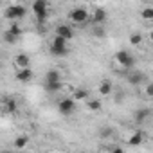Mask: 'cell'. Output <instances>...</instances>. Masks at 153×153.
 I'll use <instances>...</instances> for the list:
<instances>
[{
  "label": "cell",
  "instance_id": "cb8c5ba5",
  "mask_svg": "<svg viewBox=\"0 0 153 153\" xmlns=\"http://www.w3.org/2000/svg\"><path fill=\"white\" fill-rule=\"evenodd\" d=\"M94 34H96L97 38H103V36H105V29L101 27V24H97V25L94 27Z\"/></svg>",
  "mask_w": 153,
  "mask_h": 153
},
{
  "label": "cell",
  "instance_id": "7a4b0ae2",
  "mask_svg": "<svg viewBox=\"0 0 153 153\" xmlns=\"http://www.w3.org/2000/svg\"><path fill=\"white\" fill-rule=\"evenodd\" d=\"M33 13L38 20V24H43L47 20V15H49V4H47V0H34L33 2Z\"/></svg>",
  "mask_w": 153,
  "mask_h": 153
},
{
  "label": "cell",
  "instance_id": "8fae6325",
  "mask_svg": "<svg viewBox=\"0 0 153 153\" xmlns=\"http://www.w3.org/2000/svg\"><path fill=\"white\" fill-rule=\"evenodd\" d=\"M15 65L18 67V68H25V67H29L31 65V58L27 56V54H18L16 58H15Z\"/></svg>",
  "mask_w": 153,
  "mask_h": 153
},
{
  "label": "cell",
  "instance_id": "484cf974",
  "mask_svg": "<svg viewBox=\"0 0 153 153\" xmlns=\"http://www.w3.org/2000/svg\"><path fill=\"white\" fill-rule=\"evenodd\" d=\"M101 137H103V139L112 137V128H108V126H106V128H103V130H101Z\"/></svg>",
  "mask_w": 153,
  "mask_h": 153
},
{
  "label": "cell",
  "instance_id": "9c48e42d",
  "mask_svg": "<svg viewBox=\"0 0 153 153\" xmlns=\"http://www.w3.org/2000/svg\"><path fill=\"white\" fill-rule=\"evenodd\" d=\"M128 81L131 83V85H142L144 81H146V74L144 72H133V74H130L128 76Z\"/></svg>",
  "mask_w": 153,
  "mask_h": 153
},
{
  "label": "cell",
  "instance_id": "ac0fdd59",
  "mask_svg": "<svg viewBox=\"0 0 153 153\" xmlns=\"http://www.w3.org/2000/svg\"><path fill=\"white\" fill-rule=\"evenodd\" d=\"M27 142H29V137H27V135H18V137L15 139V148H16V149H22V148L27 146Z\"/></svg>",
  "mask_w": 153,
  "mask_h": 153
},
{
  "label": "cell",
  "instance_id": "6da1fadb",
  "mask_svg": "<svg viewBox=\"0 0 153 153\" xmlns=\"http://www.w3.org/2000/svg\"><path fill=\"white\" fill-rule=\"evenodd\" d=\"M49 51H51V54L56 56V58L67 56V54H68V40H65V38H61V36L56 34V36L52 38V42H51Z\"/></svg>",
  "mask_w": 153,
  "mask_h": 153
},
{
  "label": "cell",
  "instance_id": "603a6c76",
  "mask_svg": "<svg viewBox=\"0 0 153 153\" xmlns=\"http://www.w3.org/2000/svg\"><path fill=\"white\" fill-rule=\"evenodd\" d=\"M148 115H149V110H148V108H142V110H139V112H137L135 119H137L139 123H142V121H144V119H146Z\"/></svg>",
  "mask_w": 153,
  "mask_h": 153
},
{
  "label": "cell",
  "instance_id": "83f0119b",
  "mask_svg": "<svg viewBox=\"0 0 153 153\" xmlns=\"http://www.w3.org/2000/svg\"><path fill=\"white\" fill-rule=\"evenodd\" d=\"M0 4H2V0H0Z\"/></svg>",
  "mask_w": 153,
  "mask_h": 153
},
{
  "label": "cell",
  "instance_id": "4316f807",
  "mask_svg": "<svg viewBox=\"0 0 153 153\" xmlns=\"http://www.w3.org/2000/svg\"><path fill=\"white\" fill-rule=\"evenodd\" d=\"M146 96H148V97L153 96V85H151V83H148V87H146Z\"/></svg>",
  "mask_w": 153,
  "mask_h": 153
},
{
  "label": "cell",
  "instance_id": "277c9868",
  "mask_svg": "<svg viewBox=\"0 0 153 153\" xmlns=\"http://www.w3.org/2000/svg\"><path fill=\"white\" fill-rule=\"evenodd\" d=\"M74 110H76V101L72 97H63L58 101V112L61 115H70L74 114Z\"/></svg>",
  "mask_w": 153,
  "mask_h": 153
},
{
  "label": "cell",
  "instance_id": "4fadbf2b",
  "mask_svg": "<svg viewBox=\"0 0 153 153\" xmlns=\"http://www.w3.org/2000/svg\"><path fill=\"white\" fill-rule=\"evenodd\" d=\"M51 81H61V74H59V70H56V68L47 70V74H45V83H51Z\"/></svg>",
  "mask_w": 153,
  "mask_h": 153
},
{
  "label": "cell",
  "instance_id": "e0dca14e",
  "mask_svg": "<svg viewBox=\"0 0 153 153\" xmlns=\"http://www.w3.org/2000/svg\"><path fill=\"white\" fill-rule=\"evenodd\" d=\"M45 90L51 92V94H56L61 90V81H51V83H45Z\"/></svg>",
  "mask_w": 153,
  "mask_h": 153
},
{
  "label": "cell",
  "instance_id": "3957f363",
  "mask_svg": "<svg viewBox=\"0 0 153 153\" xmlns=\"http://www.w3.org/2000/svg\"><path fill=\"white\" fill-rule=\"evenodd\" d=\"M115 63H117L119 67H123V68H130V67H133L135 58H133L128 51H119V52L115 54Z\"/></svg>",
  "mask_w": 153,
  "mask_h": 153
},
{
  "label": "cell",
  "instance_id": "9a60e30c",
  "mask_svg": "<svg viewBox=\"0 0 153 153\" xmlns=\"http://www.w3.org/2000/svg\"><path fill=\"white\" fill-rule=\"evenodd\" d=\"M142 140H144V133H142V131H135V133L128 139V144H130V146H139V144H142Z\"/></svg>",
  "mask_w": 153,
  "mask_h": 153
},
{
  "label": "cell",
  "instance_id": "7c38bea8",
  "mask_svg": "<svg viewBox=\"0 0 153 153\" xmlns=\"http://www.w3.org/2000/svg\"><path fill=\"white\" fill-rule=\"evenodd\" d=\"M99 96H110L112 94V90H114V87H112V83L108 81V79H103L101 83H99Z\"/></svg>",
  "mask_w": 153,
  "mask_h": 153
},
{
  "label": "cell",
  "instance_id": "d4e9b609",
  "mask_svg": "<svg viewBox=\"0 0 153 153\" xmlns=\"http://www.w3.org/2000/svg\"><path fill=\"white\" fill-rule=\"evenodd\" d=\"M4 40H6L7 43H16V42H18V38H16V36H13V34H11V33H7V31H6V34H4Z\"/></svg>",
  "mask_w": 153,
  "mask_h": 153
},
{
  "label": "cell",
  "instance_id": "2e32d148",
  "mask_svg": "<svg viewBox=\"0 0 153 153\" xmlns=\"http://www.w3.org/2000/svg\"><path fill=\"white\" fill-rule=\"evenodd\" d=\"M72 99H74V101H83V99H88V90H85V88H78V90L72 94Z\"/></svg>",
  "mask_w": 153,
  "mask_h": 153
},
{
  "label": "cell",
  "instance_id": "8992f818",
  "mask_svg": "<svg viewBox=\"0 0 153 153\" xmlns=\"http://www.w3.org/2000/svg\"><path fill=\"white\" fill-rule=\"evenodd\" d=\"M6 18L7 20H20V18H24L25 16V7L24 6H18V4H15V6H9L7 9H6Z\"/></svg>",
  "mask_w": 153,
  "mask_h": 153
},
{
  "label": "cell",
  "instance_id": "5bb4252c",
  "mask_svg": "<svg viewBox=\"0 0 153 153\" xmlns=\"http://www.w3.org/2000/svg\"><path fill=\"white\" fill-rule=\"evenodd\" d=\"M4 110H6L7 114H16V110H18V105H16V101H15L13 97L6 99V103H4Z\"/></svg>",
  "mask_w": 153,
  "mask_h": 153
},
{
  "label": "cell",
  "instance_id": "52a82bcc",
  "mask_svg": "<svg viewBox=\"0 0 153 153\" xmlns=\"http://www.w3.org/2000/svg\"><path fill=\"white\" fill-rule=\"evenodd\" d=\"M56 34L61 36V38H65V40H72L74 38V29L68 24H61V25L56 27Z\"/></svg>",
  "mask_w": 153,
  "mask_h": 153
},
{
  "label": "cell",
  "instance_id": "ba28073f",
  "mask_svg": "<svg viewBox=\"0 0 153 153\" xmlns=\"http://www.w3.org/2000/svg\"><path fill=\"white\" fill-rule=\"evenodd\" d=\"M31 79H33V70H31L29 67L18 68V72H16V81H20V83H29Z\"/></svg>",
  "mask_w": 153,
  "mask_h": 153
},
{
  "label": "cell",
  "instance_id": "7402d4cb",
  "mask_svg": "<svg viewBox=\"0 0 153 153\" xmlns=\"http://www.w3.org/2000/svg\"><path fill=\"white\" fill-rule=\"evenodd\" d=\"M140 42H142V34L140 33H131L130 34V43L131 45H140Z\"/></svg>",
  "mask_w": 153,
  "mask_h": 153
},
{
  "label": "cell",
  "instance_id": "5b68a950",
  "mask_svg": "<svg viewBox=\"0 0 153 153\" xmlns=\"http://www.w3.org/2000/svg\"><path fill=\"white\" fill-rule=\"evenodd\" d=\"M68 18H70V22L81 25V24H85V22L88 20V11H87L85 7H76V9H72V11H70Z\"/></svg>",
  "mask_w": 153,
  "mask_h": 153
},
{
  "label": "cell",
  "instance_id": "d6986e66",
  "mask_svg": "<svg viewBox=\"0 0 153 153\" xmlns=\"http://www.w3.org/2000/svg\"><path fill=\"white\" fill-rule=\"evenodd\" d=\"M7 33H11L13 36H16V38H20L24 31H22V27H20L18 24H11V25H9V29H7Z\"/></svg>",
  "mask_w": 153,
  "mask_h": 153
},
{
  "label": "cell",
  "instance_id": "30bf717a",
  "mask_svg": "<svg viewBox=\"0 0 153 153\" xmlns=\"http://www.w3.org/2000/svg\"><path fill=\"white\" fill-rule=\"evenodd\" d=\"M105 20H106V11L101 9V7H97V9L92 13V24L97 25V24H103Z\"/></svg>",
  "mask_w": 153,
  "mask_h": 153
},
{
  "label": "cell",
  "instance_id": "44dd1931",
  "mask_svg": "<svg viewBox=\"0 0 153 153\" xmlns=\"http://www.w3.org/2000/svg\"><path fill=\"white\" fill-rule=\"evenodd\" d=\"M101 108H103L101 101H97V99H90V101H88V110H92V112H99Z\"/></svg>",
  "mask_w": 153,
  "mask_h": 153
},
{
  "label": "cell",
  "instance_id": "ffe728a7",
  "mask_svg": "<svg viewBox=\"0 0 153 153\" xmlns=\"http://www.w3.org/2000/svg\"><path fill=\"white\" fill-rule=\"evenodd\" d=\"M140 16L146 20V22H149V20H153V7H144L142 11H140Z\"/></svg>",
  "mask_w": 153,
  "mask_h": 153
}]
</instances>
